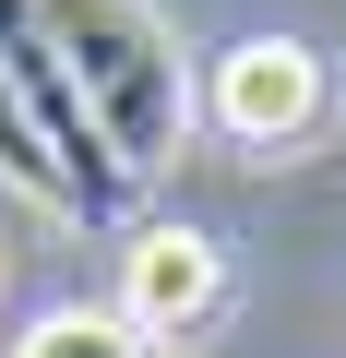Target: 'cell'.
<instances>
[{"label":"cell","mask_w":346,"mask_h":358,"mask_svg":"<svg viewBox=\"0 0 346 358\" xmlns=\"http://www.w3.org/2000/svg\"><path fill=\"white\" fill-rule=\"evenodd\" d=\"M36 24H48V48H60L72 96H84L96 143H108L131 179H155L167 155H180L192 108H203L192 72H180V36H167L143 0H36Z\"/></svg>","instance_id":"cell-1"},{"label":"cell","mask_w":346,"mask_h":358,"mask_svg":"<svg viewBox=\"0 0 346 358\" xmlns=\"http://www.w3.org/2000/svg\"><path fill=\"white\" fill-rule=\"evenodd\" d=\"M322 108H334V72H322L310 36H239V48L203 72V120H215L227 143H251V155L310 143Z\"/></svg>","instance_id":"cell-2"},{"label":"cell","mask_w":346,"mask_h":358,"mask_svg":"<svg viewBox=\"0 0 346 358\" xmlns=\"http://www.w3.org/2000/svg\"><path fill=\"white\" fill-rule=\"evenodd\" d=\"M215 299H227V251H215L203 227H143V239L120 251V322H131L143 346L203 334Z\"/></svg>","instance_id":"cell-3"},{"label":"cell","mask_w":346,"mask_h":358,"mask_svg":"<svg viewBox=\"0 0 346 358\" xmlns=\"http://www.w3.org/2000/svg\"><path fill=\"white\" fill-rule=\"evenodd\" d=\"M0 179H13L24 203H48V215H84V203H72V179H60V155H48V131L24 120L13 84H0Z\"/></svg>","instance_id":"cell-4"},{"label":"cell","mask_w":346,"mask_h":358,"mask_svg":"<svg viewBox=\"0 0 346 358\" xmlns=\"http://www.w3.org/2000/svg\"><path fill=\"white\" fill-rule=\"evenodd\" d=\"M13 358H155L120 310H48V322H24V346Z\"/></svg>","instance_id":"cell-5"}]
</instances>
